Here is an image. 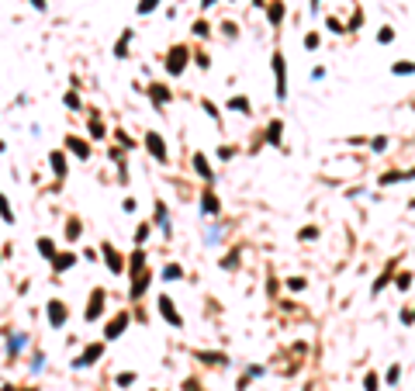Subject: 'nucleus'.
Listing matches in <instances>:
<instances>
[{"mask_svg": "<svg viewBox=\"0 0 415 391\" xmlns=\"http://www.w3.org/2000/svg\"><path fill=\"white\" fill-rule=\"evenodd\" d=\"M187 59H191L187 45H173L170 56H166V73H170V77H180V73L187 69Z\"/></svg>", "mask_w": 415, "mask_h": 391, "instance_id": "1", "label": "nucleus"}, {"mask_svg": "<svg viewBox=\"0 0 415 391\" xmlns=\"http://www.w3.org/2000/svg\"><path fill=\"white\" fill-rule=\"evenodd\" d=\"M274 80H277V100L287 97V62L280 52H274Z\"/></svg>", "mask_w": 415, "mask_h": 391, "instance_id": "2", "label": "nucleus"}, {"mask_svg": "<svg viewBox=\"0 0 415 391\" xmlns=\"http://www.w3.org/2000/svg\"><path fill=\"white\" fill-rule=\"evenodd\" d=\"M100 256H104V263H107L111 274H125V256H121L111 242H100Z\"/></svg>", "mask_w": 415, "mask_h": 391, "instance_id": "3", "label": "nucleus"}, {"mask_svg": "<svg viewBox=\"0 0 415 391\" xmlns=\"http://www.w3.org/2000/svg\"><path fill=\"white\" fill-rule=\"evenodd\" d=\"M156 305H159V315H163V318H166V322H170L173 329H183V315H180L177 308H173V301H170L166 294H159V298H156Z\"/></svg>", "mask_w": 415, "mask_h": 391, "instance_id": "4", "label": "nucleus"}, {"mask_svg": "<svg viewBox=\"0 0 415 391\" xmlns=\"http://www.w3.org/2000/svg\"><path fill=\"white\" fill-rule=\"evenodd\" d=\"M45 315H49V326H52V329H62V326H66V318H69V308H66L62 301L52 298V301L45 305Z\"/></svg>", "mask_w": 415, "mask_h": 391, "instance_id": "5", "label": "nucleus"}, {"mask_svg": "<svg viewBox=\"0 0 415 391\" xmlns=\"http://www.w3.org/2000/svg\"><path fill=\"white\" fill-rule=\"evenodd\" d=\"M145 149H149V156L156 159V163H166V142H163V135L159 132H145Z\"/></svg>", "mask_w": 415, "mask_h": 391, "instance_id": "6", "label": "nucleus"}, {"mask_svg": "<svg viewBox=\"0 0 415 391\" xmlns=\"http://www.w3.org/2000/svg\"><path fill=\"white\" fill-rule=\"evenodd\" d=\"M100 357H104V343H90V346H87V350H83V353L77 357V360H73V367H77V371H83V367L97 364Z\"/></svg>", "mask_w": 415, "mask_h": 391, "instance_id": "7", "label": "nucleus"}, {"mask_svg": "<svg viewBox=\"0 0 415 391\" xmlns=\"http://www.w3.org/2000/svg\"><path fill=\"white\" fill-rule=\"evenodd\" d=\"M128 322H132V315H128V312H118L111 322H107V326H104V339H118V336L128 329Z\"/></svg>", "mask_w": 415, "mask_h": 391, "instance_id": "8", "label": "nucleus"}, {"mask_svg": "<svg viewBox=\"0 0 415 391\" xmlns=\"http://www.w3.org/2000/svg\"><path fill=\"white\" fill-rule=\"evenodd\" d=\"M100 315H104V291H90V301H87V312H83V318L87 322H97Z\"/></svg>", "mask_w": 415, "mask_h": 391, "instance_id": "9", "label": "nucleus"}, {"mask_svg": "<svg viewBox=\"0 0 415 391\" xmlns=\"http://www.w3.org/2000/svg\"><path fill=\"white\" fill-rule=\"evenodd\" d=\"M66 149H69L73 156H80V159H90V146H87L80 135H66Z\"/></svg>", "mask_w": 415, "mask_h": 391, "instance_id": "10", "label": "nucleus"}, {"mask_svg": "<svg viewBox=\"0 0 415 391\" xmlns=\"http://www.w3.org/2000/svg\"><path fill=\"white\" fill-rule=\"evenodd\" d=\"M149 97L156 100V108H166V104H170V97H173V94L166 90V83H149Z\"/></svg>", "mask_w": 415, "mask_h": 391, "instance_id": "11", "label": "nucleus"}, {"mask_svg": "<svg viewBox=\"0 0 415 391\" xmlns=\"http://www.w3.org/2000/svg\"><path fill=\"white\" fill-rule=\"evenodd\" d=\"M194 173H198V176H204L208 184L215 180V170H211V163L204 159V153H194Z\"/></svg>", "mask_w": 415, "mask_h": 391, "instance_id": "12", "label": "nucleus"}, {"mask_svg": "<svg viewBox=\"0 0 415 391\" xmlns=\"http://www.w3.org/2000/svg\"><path fill=\"white\" fill-rule=\"evenodd\" d=\"M49 163H52V173L59 176V180H62L66 173H69V163H66V153H59V149H56V153H49Z\"/></svg>", "mask_w": 415, "mask_h": 391, "instance_id": "13", "label": "nucleus"}, {"mask_svg": "<svg viewBox=\"0 0 415 391\" xmlns=\"http://www.w3.org/2000/svg\"><path fill=\"white\" fill-rule=\"evenodd\" d=\"M280 135H284V121H280V118H274V121H270V125H267V142H270V146H284V142H280Z\"/></svg>", "mask_w": 415, "mask_h": 391, "instance_id": "14", "label": "nucleus"}, {"mask_svg": "<svg viewBox=\"0 0 415 391\" xmlns=\"http://www.w3.org/2000/svg\"><path fill=\"white\" fill-rule=\"evenodd\" d=\"M73 263H77V253H56V256H52V270H56V274L69 270Z\"/></svg>", "mask_w": 415, "mask_h": 391, "instance_id": "15", "label": "nucleus"}, {"mask_svg": "<svg viewBox=\"0 0 415 391\" xmlns=\"http://www.w3.org/2000/svg\"><path fill=\"white\" fill-rule=\"evenodd\" d=\"M149 280H153V274H145V270H142V274L135 277V280H132V301H135V298H142V294H145V288H149Z\"/></svg>", "mask_w": 415, "mask_h": 391, "instance_id": "16", "label": "nucleus"}, {"mask_svg": "<svg viewBox=\"0 0 415 391\" xmlns=\"http://www.w3.org/2000/svg\"><path fill=\"white\" fill-rule=\"evenodd\" d=\"M201 211H204V215H218V211H221V204H218V197L211 194V191L201 194Z\"/></svg>", "mask_w": 415, "mask_h": 391, "instance_id": "17", "label": "nucleus"}, {"mask_svg": "<svg viewBox=\"0 0 415 391\" xmlns=\"http://www.w3.org/2000/svg\"><path fill=\"white\" fill-rule=\"evenodd\" d=\"M142 267H145V250H135V253H132V260H128V267H125V270H128V274H132V277H138V274H142Z\"/></svg>", "mask_w": 415, "mask_h": 391, "instance_id": "18", "label": "nucleus"}, {"mask_svg": "<svg viewBox=\"0 0 415 391\" xmlns=\"http://www.w3.org/2000/svg\"><path fill=\"white\" fill-rule=\"evenodd\" d=\"M229 111H239V115H253V104H249V100L242 97V94H232V97H229Z\"/></svg>", "mask_w": 415, "mask_h": 391, "instance_id": "19", "label": "nucleus"}, {"mask_svg": "<svg viewBox=\"0 0 415 391\" xmlns=\"http://www.w3.org/2000/svg\"><path fill=\"white\" fill-rule=\"evenodd\" d=\"M267 18H270V24H280V21H284V4H280V0H270V4H267Z\"/></svg>", "mask_w": 415, "mask_h": 391, "instance_id": "20", "label": "nucleus"}, {"mask_svg": "<svg viewBox=\"0 0 415 391\" xmlns=\"http://www.w3.org/2000/svg\"><path fill=\"white\" fill-rule=\"evenodd\" d=\"M159 277H163L166 284H173V280H183V267H180V263H166Z\"/></svg>", "mask_w": 415, "mask_h": 391, "instance_id": "21", "label": "nucleus"}, {"mask_svg": "<svg viewBox=\"0 0 415 391\" xmlns=\"http://www.w3.org/2000/svg\"><path fill=\"white\" fill-rule=\"evenodd\" d=\"M128 45H132V28H125V35L115 42V59H125V56H128Z\"/></svg>", "mask_w": 415, "mask_h": 391, "instance_id": "22", "label": "nucleus"}, {"mask_svg": "<svg viewBox=\"0 0 415 391\" xmlns=\"http://www.w3.org/2000/svg\"><path fill=\"white\" fill-rule=\"evenodd\" d=\"M39 253L45 256V260H52V256H56V242H52L49 235H42V239H39Z\"/></svg>", "mask_w": 415, "mask_h": 391, "instance_id": "23", "label": "nucleus"}, {"mask_svg": "<svg viewBox=\"0 0 415 391\" xmlns=\"http://www.w3.org/2000/svg\"><path fill=\"white\" fill-rule=\"evenodd\" d=\"M80 232H83L80 218H69V222H66V239H69V242H77V239H80Z\"/></svg>", "mask_w": 415, "mask_h": 391, "instance_id": "24", "label": "nucleus"}, {"mask_svg": "<svg viewBox=\"0 0 415 391\" xmlns=\"http://www.w3.org/2000/svg\"><path fill=\"white\" fill-rule=\"evenodd\" d=\"M395 288L398 291H408V288H412V270H401V274L395 277Z\"/></svg>", "mask_w": 415, "mask_h": 391, "instance_id": "25", "label": "nucleus"}, {"mask_svg": "<svg viewBox=\"0 0 415 391\" xmlns=\"http://www.w3.org/2000/svg\"><path fill=\"white\" fill-rule=\"evenodd\" d=\"M391 73H395V77H412V73H415V62H395V66H391Z\"/></svg>", "mask_w": 415, "mask_h": 391, "instance_id": "26", "label": "nucleus"}, {"mask_svg": "<svg viewBox=\"0 0 415 391\" xmlns=\"http://www.w3.org/2000/svg\"><path fill=\"white\" fill-rule=\"evenodd\" d=\"M201 360H204V364H218V367H221V364H229V357H225V353H198Z\"/></svg>", "mask_w": 415, "mask_h": 391, "instance_id": "27", "label": "nucleus"}, {"mask_svg": "<svg viewBox=\"0 0 415 391\" xmlns=\"http://www.w3.org/2000/svg\"><path fill=\"white\" fill-rule=\"evenodd\" d=\"M24 343H28V336H24V333H14L7 346H11V353H21V350H24Z\"/></svg>", "mask_w": 415, "mask_h": 391, "instance_id": "28", "label": "nucleus"}, {"mask_svg": "<svg viewBox=\"0 0 415 391\" xmlns=\"http://www.w3.org/2000/svg\"><path fill=\"white\" fill-rule=\"evenodd\" d=\"M363 391H381V377H377L374 371H370L367 377H363Z\"/></svg>", "mask_w": 415, "mask_h": 391, "instance_id": "29", "label": "nucleus"}, {"mask_svg": "<svg viewBox=\"0 0 415 391\" xmlns=\"http://www.w3.org/2000/svg\"><path fill=\"white\" fill-rule=\"evenodd\" d=\"M104 132H107V128H104V121H100V118H90V135L104 138Z\"/></svg>", "mask_w": 415, "mask_h": 391, "instance_id": "30", "label": "nucleus"}, {"mask_svg": "<svg viewBox=\"0 0 415 391\" xmlns=\"http://www.w3.org/2000/svg\"><path fill=\"white\" fill-rule=\"evenodd\" d=\"M297 239H301V242H312V239H318V225H308V229H301V232H297Z\"/></svg>", "mask_w": 415, "mask_h": 391, "instance_id": "31", "label": "nucleus"}, {"mask_svg": "<svg viewBox=\"0 0 415 391\" xmlns=\"http://www.w3.org/2000/svg\"><path fill=\"white\" fill-rule=\"evenodd\" d=\"M0 215H4V222H14V208L7 204V197L0 194Z\"/></svg>", "mask_w": 415, "mask_h": 391, "instance_id": "32", "label": "nucleus"}, {"mask_svg": "<svg viewBox=\"0 0 415 391\" xmlns=\"http://www.w3.org/2000/svg\"><path fill=\"white\" fill-rule=\"evenodd\" d=\"M194 35H198V39H208V35H211V24H208V21H194Z\"/></svg>", "mask_w": 415, "mask_h": 391, "instance_id": "33", "label": "nucleus"}, {"mask_svg": "<svg viewBox=\"0 0 415 391\" xmlns=\"http://www.w3.org/2000/svg\"><path fill=\"white\" fill-rule=\"evenodd\" d=\"M377 42H381V45H391V42H395V28H381V31H377Z\"/></svg>", "mask_w": 415, "mask_h": 391, "instance_id": "34", "label": "nucleus"}, {"mask_svg": "<svg viewBox=\"0 0 415 391\" xmlns=\"http://www.w3.org/2000/svg\"><path fill=\"white\" fill-rule=\"evenodd\" d=\"M370 149H374V153H384V149H388V135H374L370 138Z\"/></svg>", "mask_w": 415, "mask_h": 391, "instance_id": "35", "label": "nucleus"}, {"mask_svg": "<svg viewBox=\"0 0 415 391\" xmlns=\"http://www.w3.org/2000/svg\"><path fill=\"white\" fill-rule=\"evenodd\" d=\"M318 42H322V39H318V31H308V35H305V49H308V52H315Z\"/></svg>", "mask_w": 415, "mask_h": 391, "instance_id": "36", "label": "nucleus"}, {"mask_svg": "<svg viewBox=\"0 0 415 391\" xmlns=\"http://www.w3.org/2000/svg\"><path fill=\"white\" fill-rule=\"evenodd\" d=\"M149 232H153V225H149V222H142V225L135 229V239H138V242H145V239H149Z\"/></svg>", "mask_w": 415, "mask_h": 391, "instance_id": "37", "label": "nucleus"}, {"mask_svg": "<svg viewBox=\"0 0 415 391\" xmlns=\"http://www.w3.org/2000/svg\"><path fill=\"white\" fill-rule=\"evenodd\" d=\"M128 384H135V374H132V371L118 374V388H128Z\"/></svg>", "mask_w": 415, "mask_h": 391, "instance_id": "38", "label": "nucleus"}, {"mask_svg": "<svg viewBox=\"0 0 415 391\" xmlns=\"http://www.w3.org/2000/svg\"><path fill=\"white\" fill-rule=\"evenodd\" d=\"M159 7V0H142V4H138V14H149V11H156Z\"/></svg>", "mask_w": 415, "mask_h": 391, "instance_id": "39", "label": "nucleus"}, {"mask_svg": "<svg viewBox=\"0 0 415 391\" xmlns=\"http://www.w3.org/2000/svg\"><path fill=\"white\" fill-rule=\"evenodd\" d=\"M305 288V277H287V291H301Z\"/></svg>", "mask_w": 415, "mask_h": 391, "instance_id": "40", "label": "nucleus"}, {"mask_svg": "<svg viewBox=\"0 0 415 391\" xmlns=\"http://www.w3.org/2000/svg\"><path fill=\"white\" fill-rule=\"evenodd\" d=\"M62 100H66V108H73V111H77V108H80V97H77V94H73V90H69V94H66V97H62Z\"/></svg>", "mask_w": 415, "mask_h": 391, "instance_id": "41", "label": "nucleus"}, {"mask_svg": "<svg viewBox=\"0 0 415 391\" xmlns=\"http://www.w3.org/2000/svg\"><path fill=\"white\" fill-rule=\"evenodd\" d=\"M194 59H198V66H201V69H208V66H211V59H208V52H198Z\"/></svg>", "mask_w": 415, "mask_h": 391, "instance_id": "42", "label": "nucleus"}, {"mask_svg": "<svg viewBox=\"0 0 415 391\" xmlns=\"http://www.w3.org/2000/svg\"><path fill=\"white\" fill-rule=\"evenodd\" d=\"M398 377H401V367H398V364H395V367H391V371H388V384H395Z\"/></svg>", "mask_w": 415, "mask_h": 391, "instance_id": "43", "label": "nucleus"}, {"mask_svg": "<svg viewBox=\"0 0 415 391\" xmlns=\"http://www.w3.org/2000/svg\"><path fill=\"white\" fill-rule=\"evenodd\" d=\"M221 267H225V270H232V267H239V256H225V260H221Z\"/></svg>", "mask_w": 415, "mask_h": 391, "instance_id": "44", "label": "nucleus"}, {"mask_svg": "<svg viewBox=\"0 0 415 391\" xmlns=\"http://www.w3.org/2000/svg\"><path fill=\"white\" fill-rule=\"evenodd\" d=\"M204 111H208V115L215 118V121H218V118H221V115H218V108H215V104H211V100H204Z\"/></svg>", "mask_w": 415, "mask_h": 391, "instance_id": "45", "label": "nucleus"}, {"mask_svg": "<svg viewBox=\"0 0 415 391\" xmlns=\"http://www.w3.org/2000/svg\"><path fill=\"white\" fill-rule=\"evenodd\" d=\"M218 156H221V159H232V156H236V149H232V146H221V153H218Z\"/></svg>", "mask_w": 415, "mask_h": 391, "instance_id": "46", "label": "nucleus"}, {"mask_svg": "<svg viewBox=\"0 0 415 391\" xmlns=\"http://www.w3.org/2000/svg\"><path fill=\"white\" fill-rule=\"evenodd\" d=\"M31 7H35V11H45V0H31Z\"/></svg>", "mask_w": 415, "mask_h": 391, "instance_id": "47", "label": "nucleus"}, {"mask_svg": "<svg viewBox=\"0 0 415 391\" xmlns=\"http://www.w3.org/2000/svg\"><path fill=\"white\" fill-rule=\"evenodd\" d=\"M201 7H215V0H201Z\"/></svg>", "mask_w": 415, "mask_h": 391, "instance_id": "48", "label": "nucleus"}, {"mask_svg": "<svg viewBox=\"0 0 415 391\" xmlns=\"http://www.w3.org/2000/svg\"><path fill=\"white\" fill-rule=\"evenodd\" d=\"M4 391H35V388H4Z\"/></svg>", "mask_w": 415, "mask_h": 391, "instance_id": "49", "label": "nucleus"}, {"mask_svg": "<svg viewBox=\"0 0 415 391\" xmlns=\"http://www.w3.org/2000/svg\"><path fill=\"white\" fill-rule=\"evenodd\" d=\"M312 4H315V7H318V0H312Z\"/></svg>", "mask_w": 415, "mask_h": 391, "instance_id": "50", "label": "nucleus"}, {"mask_svg": "<svg viewBox=\"0 0 415 391\" xmlns=\"http://www.w3.org/2000/svg\"><path fill=\"white\" fill-rule=\"evenodd\" d=\"M412 208H415V197H412Z\"/></svg>", "mask_w": 415, "mask_h": 391, "instance_id": "51", "label": "nucleus"}, {"mask_svg": "<svg viewBox=\"0 0 415 391\" xmlns=\"http://www.w3.org/2000/svg\"><path fill=\"white\" fill-rule=\"evenodd\" d=\"M412 315H415V312H412Z\"/></svg>", "mask_w": 415, "mask_h": 391, "instance_id": "52", "label": "nucleus"}]
</instances>
